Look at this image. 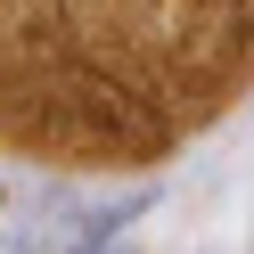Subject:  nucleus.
Masks as SVG:
<instances>
[]
</instances>
